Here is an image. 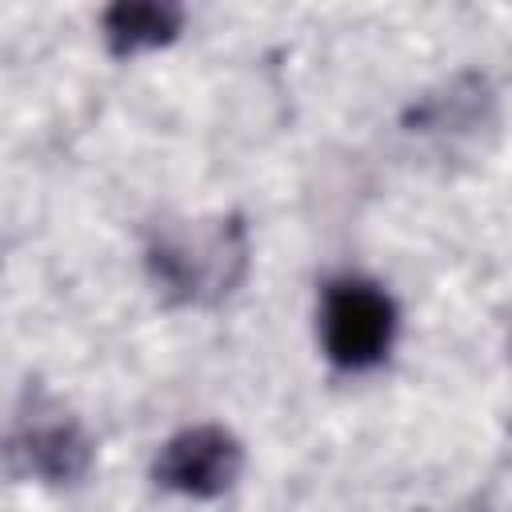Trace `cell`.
<instances>
[{
	"instance_id": "5b68a950",
	"label": "cell",
	"mask_w": 512,
	"mask_h": 512,
	"mask_svg": "<svg viewBox=\"0 0 512 512\" xmlns=\"http://www.w3.org/2000/svg\"><path fill=\"white\" fill-rule=\"evenodd\" d=\"M180 24H184V8L168 0H120L100 16L112 56H136V52L160 48L176 40Z\"/></svg>"
},
{
	"instance_id": "3957f363",
	"label": "cell",
	"mask_w": 512,
	"mask_h": 512,
	"mask_svg": "<svg viewBox=\"0 0 512 512\" xmlns=\"http://www.w3.org/2000/svg\"><path fill=\"white\" fill-rule=\"evenodd\" d=\"M8 460L20 476H36L44 484H76L88 472L92 440L60 400L28 384L8 432Z\"/></svg>"
},
{
	"instance_id": "6da1fadb",
	"label": "cell",
	"mask_w": 512,
	"mask_h": 512,
	"mask_svg": "<svg viewBox=\"0 0 512 512\" xmlns=\"http://www.w3.org/2000/svg\"><path fill=\"white\" fill-rule=\"evenodd\" d=\"M248 272V232L236 216L164 224L148 244V276L168 304H216Z\"/></svg>"
},
{
	"instance_id": "7a4b0ae2",
	"label": "cell",
	"mask_w": 512,
	"mask_h": 512,
	"mask_svg": "<svg viewBox=\"0 0 512 512\" xmlns=\"http://www.w3.org/2000/svg\"><path fill=\"white\" fill-rule=\"evenodd\" d=\"M396 340L392 296L364 276H336L320 300V344L324 356L344 372L376 368Z\"/></svg>"
},
{
	"instance_id": "277c9868",
	"label": "cell",
	"mask_w": 512,
	"mask_h": 512,
	"mask_svg": "<svg viewBox=\"0 0 512 512\" xmlns=\"http://www.w3.org/2000/svg\"><path fill=\"white\" fill-rule=\"evenodd\" d=\"M240 472H244V448L220 424H192L168 436L152 460V480L192 500L224 496L240 480Z\"/></svg>"
}]
</instances>
